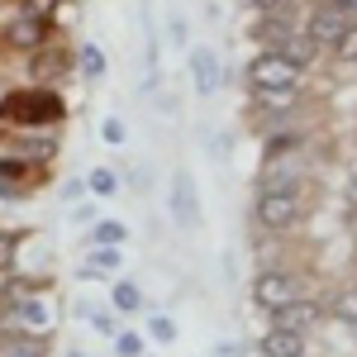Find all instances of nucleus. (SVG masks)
Instances as JSON below:
<instances>
[{
	"mask_svg": "<svg viewBox=\"0 0 357 357\" xmlns=\"http://www.w3.org/2000/svg\"><path fill=\"white\" fill-rule=\"evenodd\" d=\"M67 119V100L57 86H29V91H10L0 100V124L10 129H24V134H38V129H53Z\"/></svg>",
	"mask_w": 357,
	"mask_h": 357,
	"instance_id": "nucleus-1",
	"label": "nucleus"
},
{
	"mask_svg": "<svg viewBox=\"0 0 357 357\" xmlns=\"http://www.w3.org/2000/svg\"><path fill=\"white\" fill-rule=\"evenodd\" d=\"M252 215H257L262 229L286 234V229L301 224V215H305V186H301V181H286V186H257V205H252Z\"/></svg>",
	"mask_w": 357,
	"mask_h": 357,
	"instance_id": "nucleus-2",
	"label": "nucleus"
},
{
	"mask_svg": "<svg viewBox=\"0 0 357 357\" xmlns=\"http://www.w3.org/2000/svg\"><path fill=\"white\" fill-rule=\"evenodd\" d=\"M353 24H357L353 10H343V5H333V0H319V5L305 15L301 29L314 38V43H319V53H333V48H338V38H343Z\"/></svg>",
	"mask_w": 357,
	"mask_h": 357,
	"instance_id": "nucleus-3",
	"label": "nucleus"
},
{
	"mask_svg": "<svg viewBox=\"0 0 357 357\" xmlns=\"http://www.w3.org/2000/svg\"><path fill=\"white\" fill-rule=\"evenodd\" d=\"M301 82H305V67L267 53V48L252 53V62H248V86L252 91H291V86H301Z\"/></svg>",
	"mask_w": 357,
	"mask_h": 357,
	"instance_id": "nucleus-4",
	"label": "nucleus"
},
{
	"mask_svg": "<svg viewBox=\"0 0 357 357\" xmlns=\"http://www.w3.org/2000/svg\"><path fill=\"white\" fill-rule=\"evenodd\" d=\"M252 301L262 305L267 314L272 310H281V305H291V301H301V276L296 272H286V267H267V272H257V281H252Z\"/></svg>",
	"mask_w": 357,
	"mask_h": 357,
	"instance_id": "nucleus-5",
	"label": "nucleus"
},
{
	"mask_svg": "<svg viewBox=\"0 0 357 357\" xmlns=\"http://www.w3.org/2000/svg\"><path fill=\"white\" fill-rule=\"evenodd\" d=\"M29 72H33V86H57L72 72V53L62 43H43V48L29 53Z\"/></svg>",
	"mask_w": 357,
	"mask_h": 357,
	"instance_id": "nucleus-6",
	"label": "nucleus"
},
{
	"mask_svg": "<svg viewBox=\"0 0 357 357\" xmlns=\"http://www.w3.org/2000/svg\"><path fill=\"white\" fill-rule=\"evenodd\" d=\"M5 43L20 48V53H33L43 43H53V20H33V15H10L5 24Z\"/></svg>",
	"mask_w": 357,
	"mask_h": 357,
	"instance_id": "nucleus-7",
	"label": "nucleus"
},
{
	"mask_svg": "<svg viewBox=\"0 0 357 357\" xmlns=\"http://www.w3.org/2000/svg\"><path fill=\"white\" fill-rule=\"evenodd\" d=\"M172 220L181 229H195V220H200V195H195V181L186 167L172 176Z\"/></svg>",
	"mask_w": 357,
	"mask_h": 357,
	"instance_id": "nucleus-8",
	"label": "nucleus"
},
{
	"mask_svg": "<svg viewBox=\"0 0 357 357\" xmlns=\"http://www.w3.org/2000/svg\"><path fill=\"white\" fill-rule=\"evenodd\" d=\"M33 158H24V153H0V195H15L24 191L29 181H33Z\"/></svg>",
	"mask_w": 357,
	"mask_h": 357,
	"instance_id": "nucleus-9",
	"label": "nucleus"
},
{
	"mask_svg": "<svg viewBox=\"0 0 357 357\" xmlns=\"http://www.w3.org/2000/svg\"><path fill=\"white\" fill-rule=\"evenodd\" d=\"M10 314L20 319L15 329H24V333H53V310H48V301H38V296L15 301V305H10Z\"/></svg>",
	"mask_w": 357,
	"mask_h": 357,
	"instance_id": "nucleus-10",
	"label": "nucleus"
},
{
	"mask_svg": "<svg viewBox=\"0 0 357 357\" xmlns=\"http://www.w3.org/2000/svg\"><path fill=\"white\" fill-rule=\"evenodd\" d=\"M191 82L200 96H215L220 91V57L210 48H191Z\"/></svg>",
	"mask_w": 357,
	"mask_h": 357,
	"instance_id": "nucleus-11",
	"label": "nucleus"
},
{
	"mask_svg": "<svg viewBox=\"0 0 357 357\" xmlns=\"http://www.w3.org/2000/svg\"><path fill=\"white\" fill-rule=\"evenodd\" d=\"M314 319H319V305H310V301H291V305H281V310H272V324H276V329L305 333Z\"/></svg>",
	"mask_w": 357,
	"mask_h": 357,
	"instance_id": "nucleus-12",
	"label": "nucleus"
},
{
	"mask_svg": "<svg viewBox=\"0 0 357 357\" xmlns=\"http://www.w3.org/2000/svg\"><path fill=\"white\" fill-rule=\"evenodd\" d=\"M305 353V333L296 329H267L262 333V357H301Z\"/></svg>",
	"mask_w": 357,
	"mask_h": 357,
	"instance_id": "nucleus-13",
	"label": "nucleus"
},
{
	"mask_svg": "<svg viewBox=\"0 0 357 357\" xmlns=\"http://www.w3.org/2000/svg\"><path fill=\"white\" fill-rule=\"evenodd\" d=\"M129 243V229L119 220H91V229H86V248H119Z\"/></svg>",
	"mask_w": 357,
	"mask_h": 357,
	"instance_id": "nucleus-14",
	"label": "nucleus"
},
{
	"mask_svg": "<svg viewBox=\"0 0 357 357\" xmlns=\"http://www.w3.org/2000/svg\"><path fill=\"white\" fill-rule=\"evenodd\" d=\"M0 357H43V333L10 329V338L0 343Z\"/></svg>",
	"mask_w": 357,
	"mask_h": 357,
	"instance_id": "nucleus-15",
	"label": "nucleus"
},
{
	"mask_svg": "<svg viewBox=\"0 0 357 357\" xmlns=\"http://www.w3.org/2000/svg\"><path fill=\"white\" fill-rule=\"evenodd\" d=\"M72 67L82 72L86 82H100V77H105V48H100V43H82L77 57H72Z\"/></svg>",
	"mask_w": 357,
	"mask_h": 357,
	"instance_id": "nucleus-16",
	"label": "nucleus"
},
{
	"mask_svg": "<svg viewBox=\"0 0 357 357\" xmlns=\"http://www.w3.org/2000/svg\"><path fill=\"white\" fill-rule=\"evenodd\" d=\"M110 301H114V310H124V314H129V310L143 305V291H138L134 281H114V286H110Z\"/></svg>",
	"mask_w": 357,
	"mask_h": 357,
	"instance_id": "nucleus-17",
	"label": "nucleus"
},
{
	"mask_svg": "<svg viewBox=\"0 0 357 357\" xmlns=\"http://www.w3.org/2000/svg\"><path fill=\"white\" fill-rule=\"evenodd\" d=\"M296 91H301V86H291V91H252V96H257V105H262V110H291V105L301 100Z\"/></svg>",
	"mask_w": 357,
	"mask_h": 357,
	"instance_id": "nucleus-18",
	"label": "nucleus"
},
{
	"mask_svg": "<svg viewBox=\"0 0 357 357\" xmlns=\"http://www.w3.org/2000/svg\"><path fill=\"white\" fill-rule=\"evenodd\" d=\"M248 5H252V15H281V20H291L301 0H248Z\"/></svg>",
	"mask_w": 357,
	"mask_h": 357,
	"instance_id": "nucleus-19",
	"label": "nucleus"
},
{
	"mask_svg": "<svg viewBox=\"0 0 357 357\" xmlns=\"http://www.w3.org/2000/svg\"><path fill=\"white\" fill-rule=\"evenodd\" d=\"M338 324H348V329H357V286H348L343 296H338Z\"/></svg>",
	"mask_w": 357,
	"mask_h": 357,
	"instance_id": "nucleus-20",
	"label": "nucleus"
},
{
	"mask_svg": "<svg viewBox=\"0 0 357 357\" xmlns=\"http://www.w3.org/2000/svg\"><path fill=\"white\" fill-rule=\"evenodd\" d=\"M110 267H119V248H96L86 262V272H110Z\"/></svg>",
	"mask_w": 357,
	"mask_h": 357,
	"instance_id": "nucleus-21",
	"label": "nucleus"
},
{
	"mask_svg": "<svg viewBox=\"0 0 357 357\" xmlns=\"http://www.w3.org/2000/svg\"><path fill=\"white\" fill-rule=\"evenodd\" d=\"M15 257H20V234H5L0 229V272H10Z\"/></svg>",
	"mask_w": 357,
	"mask_h": 357,
	"instance_id": "nucleus-22",
	"label": "nucleus"
},
{
	"mask_svg": "<svg viewBox=\"0 0 357 357\" xmlns=\"http://www.w3.org/2000/svg\"><path fill=\"white\" fill-rule=\"evenodd\" d=\"M114 353H119V357H143V338L129 333V329H119V333H114Z\"/></svg>",
	"mask_w": 357,
	"mask_h": 357,
	"instance_id": "nucleus-23",
	"label": "nucleus"
},
{
	"mask_svg": "<svg viewBox=\"0 0 357 357\" xmlns=\"http://www.w3.org/2000/svg\"><path fill=\"white\" fill-rule=\"evenodd\" d=\"M62 0H20V15H33V20H53Z\"/></svg>",
	"mask_w": 357,
	"mask_h": 357,
	"instance_id": "nucleus-24",
	"label": "nucleus"
},
{
	"mask_svg": "<svg viewBox=\"0 0 357 357\" xmlns=\"http://www.w3.org/2000/svg\"><path fill=\"white\" fill-rule=\"evenodd\" d=\"M148 333H153L158 343H172V338H176V324H172L167 314H148Z\"/></svg>",
	"mask_w": 357,
	"mask_h": 357,
	"instance_id": "nucleus-25",
	"label": "nucleus"
},
{
	"mask_svg": "<svg viewBox=\"0 0 357 357\" xmlns=\"http://www.w3.org/2000/svg\"><path fill=\"white\" fill-rule=\"evenodd\" d=\"M114 186H119V181H114L110 167H96V172H91V191L96 195H114Z\"/></svg>",
	"mask_w": 357,
	"mask_h": 357,
	"instance_id": "nucleus-26",
	"label": "nucleus"
},
{
	"mask_svg": "<svg viewBox=\"0 0 357 357\" xmlns=\"http://www.w3.org/2000/svg\"><path fill=\"white\" fill-rule=\"evenodd\" d=\"M91 329H96V333H110V338H114V333H119V324H114L110 310H91Z\"/></svg>",
	"mask_w": 357,
	"mask_h": 357,
	"instance_id": "nucleus-27",
	"label": "nucleus"
},
{
	"mask_svg": "<svg viewBox=\"0 0 357 357\" xmlns=\"http://www.w3.org/2000/svg\"><path fill=\"white\" fill-rule=\"evenodd\" d=\"M100 129H105V143H124V124H119V119H105V124H100Z\"/></svg>",
	"mask_w": 357,
	"mask_h": 357,
	"instance_id": "nucleus-28",
	"label": "nucleus"
},
{
	"mask_svg": "<svg viewBox=\"0 0 357 357\" xmlns=\"http://www.w3.org/2000/svg\"><path fill=\"white\" fill-rule=\"evenodd\" d=\"M343 200H348V215H357V167L348 172V191H343Z\"/></svg>",
	"mask_w": 357,
	"mask_h": 357,
	"instance_id": "nucleus-29",
	"label": "nucleus"
},
{
	"mask_svg": "<svg viewBox=\"0 0 357 357\" xmlns=\"http://www.w3.org/2000/svg\"><path fill=\"white\" fill-rule=\"evenodd\" d=\"M215 357H243V343H220Z\"/></svg>",
	"mask_w": 357,
	"mask_h": 357,
	"instance_id": "nucleus-30",
	"label": "nucleus"
},
{
	"mask_svg": "<svg viewBox=\"0 0 357 357\" xmlns=\"http://www.w3.org/2000/svg\"><path fill=\"white\" fill-rule=\"evenodd\" d=\"M72 357H86V353H72Z\"/></svg>",
	"mask_w": 357,
	"mask_h": 357,
	"instance_id": "nucleus-31",
	"label": "nucleus"
},
{
	"mask_svg": "<svg viewBox=\"0 0 357 357\" xmlns=\"http://www.w3.org/2000/svg\"><path fill=\"white\" fill-rule=\"evenodd\" d=\"M353 67H357V62H353Z\"/></svg>",
	"mask_w": 357,
	"mask_h": 357,
	"instance_id": "nucleus-32",
	"label": "nucleus"
},
{
	"mask_svg": "<svg viewBox=\"0 0 357 357\" xmlns=\"http://www.w3.org/2000/svg\"><path fill=\"white\" fill-rule=\"evenodd\" d=\"M301 357H305V353H301Z\"/></svg>",
	"mask_w": 357,
	"mask_h": 357,
	"instance_id": "nucleus-33",
	"label": "nucleus"
},
{
	"mask_svg": "<svg viewBox=\"0 0 357 357\" xmlns=\"http://www.w3.org/2000/svg\"><path fill=\"white\" fill-rule=\"evenodd\" d=\"M353 333H357V329H353Z\"/></svg>",
	"mask_w": 357,
	"mask_h": 357,
	"instance_id": "nucleus-34",
	"label": "nucleus"
}]
</instances>
